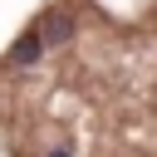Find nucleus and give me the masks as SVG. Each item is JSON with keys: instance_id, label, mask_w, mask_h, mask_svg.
I'll return each instance as SVG.
<instances>
[]
</instances>
